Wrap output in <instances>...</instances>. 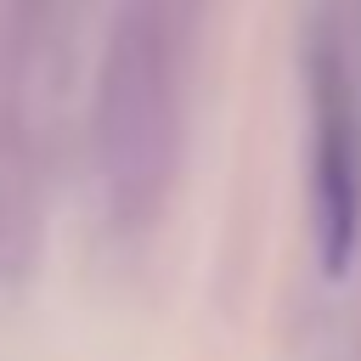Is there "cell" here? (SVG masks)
Masks as SVG:
<instances>
[{
  "instance_id": "cell-1",
  "label": "cell",
  "mask_w": 361,
  "mask_h": 361,
  "mask_svg": "<svg viewBox=\"0 0 361 361\" xmlns=\"http://www.w3.org/2000/svg\"><path fill=\"white\" fill-rule=\"evenodd\" d=\"M164 152V51L158 28L147 11L124 17L113 51H107V79H102V158L107 175L124 197H135Z\"/></svg>"
},
{
  "instance_id": "cell-2",
  "label": "cell",
  "mask_w": 361,
  "mask_h": 361,
  "mask_svg": "<svg viewBox=\"0 0 361 361\" xmlns=\"http://www.w3.org/2000/svg\"><path fill=\"white\" fill-rule=\"evenodd\" d=\"M316 231H322V271L344 276L361 237V164H355V118L333 68L316 73Z\"/></svg>"
}]
</instances>
